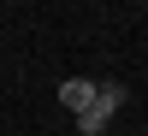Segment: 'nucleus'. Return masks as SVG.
Segmentation results:
<instances>
[{"label": "nucleus", "mask_w": 148, "mask_h": 136, "mask_svg": "<svg viewBox=\"0 0 148 136\" xmlns=\"http://www.w3.org/2000/svg\"><path fill=\"white\" fill-rule=\"evenodd\" d=\"M125 101H130V89H125L119 77H95V107H101L107 118H113V113H119Z\"/></svg>", "instance_id": "f03ea898"}, {"label": "nucleus", "mask_w": 148, "mask_h": 136, "mask_svg": "<svg viewBox=\"0 0 148 136\" xmlns=\"http://www.w3.org/2000/svg\"><path fill=\"white\" fill-rule=\"evenodd\" d=\"M107 124H113V118H107L101 107H83V113H77V130H83V136H101Z\"/></svg>", "instance_id": "7ed1b4c3"}, {"label": "nucleus", "mask_w": 148, "mask_h": 136, "mask_svg": "<svg viewBox=\"0 0 148 136\" xmlns=\"http://www.w3.org/2000/svg\"><path fill=\"white\" fill-rule=\"evenodd\" d=\"M59 107H65L71 118H77L83 107H95V77H65L59 83Z\"/></svg>", "instance_id": "f257e3e1"}]
</instances>
